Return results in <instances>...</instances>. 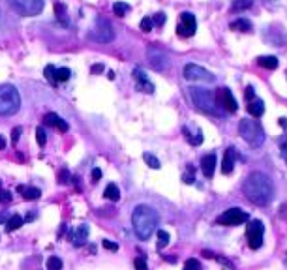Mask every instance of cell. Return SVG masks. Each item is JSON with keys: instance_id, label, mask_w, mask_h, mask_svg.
Segmentation results:
<instances>
[{"instance_id": "c3c4849f", "label": "cell", "mask_w": 287, "mask_h": 270, "mask_svg": "<svg viewBox=\"0 0 287 270\" xmlns=\"http://www.w3.org/2000/svg\"><path fill=\"white\" fill-rule=\"evenodd\" d=\"M280 126H284V128L287 126V120H286V118H280Z\"/></svg>"}, {"instance_id": "4fadbf2b", "label": "cell", "mask_w": 287, "mask_h": 270, "mask_svg": "<svg viewBox=\"0 0 287 270\" xmlns=\"http://www.w3.org/2000/svg\"><path fill=\"white\" fill-rule=\"evenodd\" d=\"M134 79L137 81V88H139V90H143V92L146 94H152L156 90L154 84L148 81V77H146V73H144L141 68H135L134 69Z\"/></svg>"}, {"instance_id": "836d02e7", "label": "cell", "mask_w": 287, "mask_h": 270, "mask_svg": "<svg viewBox=\"0 0 287 270\" xmlns=\"http://www.w3.org/2000/svg\"><path fill=\"white\" fill-rule=\"evenodd\" d=\"M134 267H135V270H148V265H146V257H144V255H139V257H135Z\"/></svg>"}, {"instance_id": "ab89813d", "label": "cell", "mask_w": 287, "mask_h": 270, "mask_svg": "<svg viewBox=\"0 0 287 270\" xmlns=\"http://www.w3.org/2000/svg\"><path fill=\"white\" fill-rule=\"evenodd\" d=\"M59 182H60V184H70V182H72V180H70V173H68V171H64V169L60 171V173H59Z\"/></svg>"}, {"instance_id": "74e56055", "label": "cell", "mask_w": 287, "mask_h": 270, "mask_svg": "<svg viewBox=\"0 0 287 270\" xmlns=\"http://www.w3.org/2000/svg\"><path fill=\"white\" fill-rule=\"evenodd\" d=\"M152 19L150 17H144L143 21H141V30H143V32H150L152 30Z\"/></svg>"}, {"instance_id": "52a82bcc", "label": "cell", "mask_w": 287, "mask_h": 270, "mask_svg": "<svg viewBox=\"0 0 287 270\" xmlns=\"http://www.w3.org/2000/svg\"><path fill=\"white\" fill-rule=\"evenodd\" d=\"M88 38L92 40V42H100V43H109L115 40V30H113V26L111 23H107L105 19H100L96 25L90 28V32H88Z\"/></svg>"}, {"instance_id": "f546056e", "label": "cell", "mask_w": 287, "mask_h": 270, "mask_svg": "<svg viewBox=\"0 0 287 270\" xmlns=\"http://www.w3.org/2000/svg\"><path fill=\"white\" fill-rule=\"evenodd\" d=\"M143 160L146 161V165L148 167H152V169H160L161 165H160V160L156 158V156H152L150 152H144L143 154Z\"/></svg>"}, {"instance_id": "603a6c76", "label": "cell", "mask_w": 287, "mask_h": 270, "mask_svg": "<svg viewBox=\"0 0 287 270\" xmlns=\"http://www.w3.org/2000/svg\"><path fill=\"white\" fill-rule=\"evenodd\" d=\"M88 238V225H79L73 235V246H83Z\"/></svg>"}, {"instance_id": "ac0fdd59", "label": "cell", "mask_w": 287, "mask_h": 270, "mask_svg": "<svg viewBox=\"0 0 287 270\" xmlns=\"http://www.w3.org/2000/svg\"><path fill=\"white\" fill-rule=\"evenodd\" d=\"M17 192L23 195L25 199H28V201L40 199V195H42V192H40L38 188H32V186H25V184H19V186H17Z\"/></svg>"}, {"instance_id": "ee69618b", "label": "cell", "mask_w": 287, "mask_h": 270, "mask_svg": "<svg viewBox=\"0 0 287 270\" xmlns=\"http://www.w3.org/2000/svg\"><path fill=\"white\" fill-rule=\"evenodd\" d=\"M2 201H11V195H9V192L0 190V202H2Z\"/></svg>"}, {"instance_id": "f6af8a7d", "label": "cell", "mask_w": 287, "mask_h": 270, "mask_svg": "<svg viewBox=\"0 0 287 270\" xmlns=\"http://www.w3.org/2000/svg\"><path fill=\"white\" fill-rule=\"evenodd\" d=\"M103 69V66L101 64H98V66H92V73H98V71H101Z\"/></svg>"}, {"instance_id": "9c48e42d", "label": "cell", "mask_w": 287, "mask_h": 270, "mask_svg": "<svg viewBox=\"0 0 287 270\" xmlns=\"http://www.w3.org/2000/svg\"><path fill=\"white\" fill-rule=\"evenodd\" d=\"M146 59H148L150 68L152 69H156V71H165L169 66L167 53L163 49H160L158 45H150V47L146 49Z\"/></svg>"}, {"instance_id": "b9f144b4", "label": "cell", "mask_w": 287, "mask_h": 270, "mask_svg": "<svg viewBox=\"0 0 287 270\" xmlns=\"http://www.w3.org/2000/svg\"><path fill=\"white\" fill-rule=\"evenodd\" d=\"M103 248H105V250H111V252H117L118 250V246L115 244V242H111V240H103Z\"/></svg>"}, {"instance_id": "e0dca14e", "label": "cell", "mask_w": 287, "mask_h": 270, "mask_svg": "<svg viewBox=\"0 0 287 270\" xmlns=\"http://www.w3.org/2000/svg\"><path fill=\"white\" fill-rule=\"evenodd\" d=\"M235 160H236V148H227L225 150V158H223V163H221V173L223 175H229L233 169H235Z\"/></svg>"}, {"instance_id": "8fae6325", "label": "cell", "mask_w": 287, "mask_h": 270, "mask_svg": "<svg viewBox=\"0 0 287 270\" xmlns=\"http://www.w3.org/2000/svg\"><path fill=\"white\" fill-rule=\"evenodd\" d=\"M263 233H265V225L261 219H252L246 225V236H248V246L252 250H259L263 244Z\"/></svg>"}, {"instance_id": "d590c367", "label": "cell", "mask_w": 287, "mask_h": 270, "mask_svg": "<svg viewBox=\"0 0 287 270\" xmlns=\"http://www.w3.org/2000/svg\"><path fill=\"white\" fill-rule=\"evenodd\" d=\"M194 180H195L194 167L190 165V167H188V173H184V177H182V182H184V184H194Z\"/></svg>"}, {"instance_id": "1f68e13d", "label": "cell", "mask_w": 287, "mask_h": 270, "mask_svg": "<svg viewBox=\"0 0 287 270\" xmlns=\"http://www.w3.org/2000/svg\"><path fill=\"white\" fill-rule=\"evenodd\" d=\"M36 139H38V144H40V146H45V143H47V134H45L43 126L36 128Z\"/></svg>"}, {"instance_id": "5b68a950", "label": "cell", "mask_w": 287, "mask_h": 270, "mask_svg": "<svg viewBox=\"0 0 287 270\" xmlns=\"http://www.w3.org/2000/svg\"><path fill=\"white\" fill-rule=\"evenodd\" d=\"M188 90H190V98H192L197 109L205 111V113H214L216 111V98H214V94L211 90L197 88V86H192Z\"/></svg>"}, {"instance_id": "7c38bea8", "label": "cell", "mask_w": 287, "mask_h": 270, "mask_svg": "<svg viewBox=\"0 0 287 270\" xmlns=\"http://www.w3.org/2000/svg\"><path fill=\"white\" fill-rule=\"evenodd\" d=\"M197 30V23H195V17L190 11H182L178 17V25H177V34L180 38H192Z\"/></svg>"}, {"instance_id": "5bb4252c", "label": "cell", "mask_w": 287, "mask_h": 270, "mask_svg": "<svg viewBox=\"0 0 287 270\" xmlns=\"http://www.w3.org/2000/svg\"><path fill=\"white\" fill-rule=\"evenodd\" d=\"M216 163H218V158L216 154H207L201 158V171L203 175L207 178H211L214 175V169H216Z\"/></svg>"}, {"instance_id": "7a4b0ae2", "label": "cell", "mask_w": 287, "mask_h": 270, "mask_svg": "<svg viewBox=\"0 0 287 270\" xmlns=\"http://www.w3.org/2000/svg\"><path fill=\"white\" fill-rule=\"evenodd\" d=\"M160 221V214L154 210L148 204H139L134 208L132 214V225L137 238L141 240H148L152 236V233L156 231V225Z\"/></svg>"}, {"instance_id": "2e32d148", "label": "cell", "mask_w": 287, "mask_h": 270, "mask_svg": "<svg viewBox=\"0 0 287 270\" xmlns=\"http://www.w3.org/2000/svg\"><path fill=\"white\" fill-rule=\"evenodd\" d=\"M246 109H248V113H250L253 118H259L263 113H265V103H263V100L253 96L252 100L246 101Z\"/></svg>"}, {"instance_id": "7dc6e473", "label": "cell", "mask_w": 287, "mask_h": 270, "mask_svg": "<svg viewBox=\"0 0 287 270\" xmlns=\"http://www.w3.org/2000/svg\"><path fill=\"white\" fill-rule=\"evenodd\" d=\"M282 158H284L286 163H287V148H282Z\"/></svg>"}, {"instance_id": "9a60e30c", "label": "cell", "mask_w": 287, "mask_h": 270, "mask_svg": "<svg viewBox=\"0 0 287 270\" xmlns=\"http://www.w3.org/2000/svg\"><path fill=\"white\" fill-rule=\"evenodd\" d=\"M219 96H221V103H223V107L227 113H236L238 109V103H236L235 96L231 94L229 88H219Z\"/></svg>"}, {"instance_id": "f35d334b", "label": "cell", "mask_w": 287, "mask_h": 270, "mask_svg": "<svg viewBox=\"0 0 287 270\" xmlns=\"http://www.w3.org/2000/svg\"><path fill=\"white\" fill-rule=\"evenodd\" d=\"M152 19V25L156 26H163V23H165V15L163 13H156V17H150Z\"/></svg>"}, {"instance_id": "bcb514c9", "label": "cell", "mask_w": 287, "mask_h": 270, "mask_svg": "<svg viewBox=\"0 0 287 270\" xmlns=\"http://www.w3.org/2000/svg\"><path fill=\"white\" fill-rule=\"evenodd\" d=\"M4 148H6V139L0 137V150H4Z\"/></svg>"}, {"instance_id": "8d00e7d4", "label": "cell", "mask_w": 287, "mask_h": 270, "mask_svg": "<svg viewBox=\"0 0 287 270\" xmlns=\"http://www.w3.org/2000/svg\"><path fill=\"white\" fill-rule=\"evenodd\" d=\"M184 270H201V265L197 259H188L184 265Z\"/></svg>"}, {"instance_id": "f1b7e54d", "label": "cell", "mask_w": 287, "mask_h": 270, "mask_svg": "<svg viewBox=\"0 0 287 270\" xmlns=\"http://www.w3.org/2000/svg\"><path fill=\"white\" fill-rule=\"evenodd\" d=\"M130 11V6H128L126 2H115L113 4V13L117 17H124Z\"/></svg>"}, {"instance_id": "7402d4cb", "label": "cell", "mask_w": 287, "mask_h": 270, "mask_svg": "<svg viewBox=\"0 0 287 270\" xmlns=\"http://www.w3.org/2000/svg\"><path fill=\"white\" fill-rule=\"evenodd\" d=\"M257 64L265 69H276L278 68V59L276 57H272V55H263L257 59Z\"/></svg>"}, {"instance_id": "ba28073f", "label": "cell", "mask_w": 287, "mask_h": 270, "mask_svg": "<svg viewBox=\"0 0 287 270\" xmlns=\"http://www.w3.org/2000/svg\"><path fill=\"white\" fill-rule=\"evenodd\" d=\"M248 212H244L242 208H229L225 210L218 219H216V223L218 225H223V227H236V225H242L248 221Z\"/></svg>"}, {"instance_id": "30bf717a", "label": "cell", "mask_w": 287, "mask_h": 270, "mask_svg": "<svg viewBox=\"0 0 287 270\" xmlns=\"http://www.w3.org/2000/svg\"><path fill=\"white\" fill-rule=\"evenodd\" d=\"M182 73H184L186 81H197V83H214L216 81V77L212 75L211 71H207L205 68L197 66V64H186Z\"/></svg>"}, {"instance_id": "e575fe53", "label": "cell", "mask_w": 287, "mask_h": 270, "mask_svg": "<svg viewBox=\"0 0 287 270\" xmlns=\"http://www.w3.org/2000/svg\"><path fill=\"white\" fill-rule=\"evenodd\" d=\"M45 79L47 81H51V83H55V73H57V68L53 66V64H49V66H45Z\"/></svg>"}, {"instance_id": "277c9868", "label": "cell", "mask_w": 287, "mask_h": 270, "mask_svg": "<svg viewBox=\"0 0 287 270\" xmlns=\"http://www.w3.org/2000/svg\"><path fill=\"white\" fill-rule=\"evenodd\" d=\"M238 134L240 137L244 139L248 144H252V146H261L265 143V132H263L261 124L257 122V120H240V124H238Z\"/></svg>"}, {"instance_id": "44dd1931", "label": "cell", "mask_w": 287, "mask_h": 270, "mask_svg": "<svg viewBox=\"0 0 287 270\" xmlns=\"http://www.w3.org/2000/svg\"><path fill=\"white\" fill-rule=\"evenodd\" d=\"M229 28H231V30H236V32H252L253 26L248 19H242V17H240V19L233 21V23L229 25Z\"/></svg>"}, {"instance_id": "83f0119b", "label": "cell", "mask_w": 287, "mask_h": 270, "mask_svg": "<svg viewBox=\"0 0 287 270\" xmlns=\"http://www.w3.org/2000/svg\"><path fill=\"white\" fill-rule=\"evenodd\" d=\"M72 75V71L68 68H57V73H55V83H66Z\"/></svg>"}, {"instance_id": "3957f363", "label": "cell", "mask_w": 287, "mask_h": 270, "mask_svg": "<svg viewBox=\"0 0 287 270\" xmlns=\"http://www.w3.org/2000/svg\"><path fill=\"white\" fill-rule=\"evenodd\" d=\"M21 109V96L13 84L0 86V117H11Z\"/></svg>"}, {"instance_id": "484cf974", "label": "cell", "mask_w": 287, "mask_h": 270, "mask_svg": "<svg viewBox=\"0 0 287 270\" xmlns=\"http://www.w3.org/2000/svg\"><path fill=\"white\" fill-rule=\"evenodd\" d=\"M55 13H57V19H59L60 25L66 26L68 25V15H66V8H64L62 2H57V4H55Z\"/></svg>"}, {"instance_id": "4dcf8cb0", "label": "cell", "mask_w": 287, "mask_h": 270, "mask_svg": "<svg viewBox=\"0 0 287 270\" xmlns=\"http://www.w3.org/2000/svg\"><path fill=\"white\" fill-rule=\"evenodd\" d=\"M169 240H171V236H169L167 231H158V248H165L169 244Z\"/></svg>"}, {"instance_id": "4316f807", "label": "cell", "mask_w": 287, "mask_h": 270, "mask_svg": "<svg viewBox=\"0 0 287 270\" xmlns=\"http://www.w3.org/2000/svg\"><path fill=\"white\" fill-rule=\"evenodd\" d=\"M23 223H25V218H21L19 214H15V216H11V218L8 219V223H6V231H9V233H11V231H17Z\"/></svg>"}, {"instance_id": "6da1fadb", "label": "cell", "mask_w": 287, "mask_h": 270, "mask_svg": "<svg viewBox=\"0 0 287 270\" xmlns=\"http://www.w3.org/2000/svg\"><path fill=\"white\" fill-rule=\"evenodd\" d=\"M242 192L248 197V201H252L257 206H267L272 201L274 195V186L265 173L261 171H253L252 175H248V178L242 184Z\"/></svg>"}, {"instance_id": "d6986e66", "label": "cell", "mask_w": 287, "mask_h": 270, "mask_svg": "<svg viewBox=\"0 0 287 270\" xmlns=\"http://www.w3.org/2000/svg\"><path fill=\"white\" fill-rule=\"evenodd\" d=\"M45 124H49V126H55L57 130H60V132H68V124L66 120H62V118L57 115V113H49V115H45Z\"/></svg>"}, {"instance_id": "ffe728a7", "label": "cell", "mask_w": 287, "mask_h": 270, "mask_svg": "<svg viewBox=\"0 0 287 270\" xmlns=\"http://www.w3.org/2000/svg\"><path fill=\"white\" fill-rule=\"evenodd\" d=\"M182 134H184V137L188 139V143L190 144H194V146H197V144H201L203 143V134H201V130H195V132H192L188 126L182 128Z\"/></svg>"}, {"instance_id": "d6a6232c", "label": "cell", "mask_w": 287, "mask_h": 270, "mask_svg": "<svg viewBox=\"0 0 287 270\" xmlns=\"http://www.w3.org/2000/svg\"><path fill=\"white\" fill-rule=\"evenodd\" d=\"M47 270H62V261L59 257H49L47 259Z\"/></svg>"}, {"instance_id": "cb8c5ba5", "label": "cell", "mask_w": 287, "mask_h": 270, "mask_svg": "<svg viewBox=\"0 0 287 270\" xmlns=\"http://www.w3.org/2000/svg\"><path fill=\"white\" fill-rule=\"evenodd\" d=\"M253 6V0H233L231 2V11L238 13V11H246Z\"/></svg>"}, {"instance_id": "8992f818", "label": "cell", "mask_w": 287, "mask_h": 270, "mask_svg": "<svg viewBox=\"0 0 287 270\" xmlns=\"http://www.w3.org/2000/svg\"><path fill=\"white\" fill-rule=\"evenodd\" d=\"M9 8L23 17L40 15L45 6V0H8Z\"/></svg>"}, {"instance_id": "7bdbcfd3", "label": "cell", "mask_w": 287, "mask_h": 270, "mask_svg": "<svg viewBox=\"0 0 287 270\" xmlns=\"http://www.w3.org/2000/svg\"><path fill=\"white\" fill-rule=\"evenodd\" d=\"M101 178V169H92V182H98V180H100Z\"/></svg>"}, {"instance_id": "d4e9b609", "label": "cell", "mask_w": 287, "mask_h": 270, "mask_svg": "<svg viewBox=\"0 0 287 270\" xmlns=\"http://www.w3.org/2000/svg\"><path fill=\"white\" fill-rule=\"evenodd\" d=\"M103 195H105V199H109V201L117 202L118 199H120V190H118L117 184H107V188H105V192H103Z\"/></svg>"}, {"instance_id": "60d3db41", "label": "cell", "mask_w": 287, "mask_h": 270, "mask_svg": "<svg viewBox=\"0 0 287 270\" xmlns=\"http://www.w3.org/2000/svg\"><path fill=\"white\" fill-rule=\"evenodd\" d=\"M21 132H23V130H21V128H19V126L13 128V132H11V143H13V144H17V141H19V135H21Z\"/></svg>"}]
</instances>
